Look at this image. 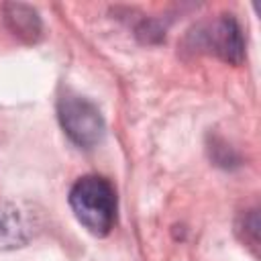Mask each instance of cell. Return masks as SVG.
Returning <instances> with one entry per match:
<instances>
[{
  "instance_id": "obj_1",
  "label": "cell",
  "mask_w": 261,
  "mask_h": 261,
  "mask_svg": "<svg viewBox=\"0 0 261 261\" xmlns=\"http://www.w3.org/2000/svg\"><path fill=\"white\" fill-rule=\"evenodd\" d=\"M69 206L77 222L94 237H106L116 222V190L102 175H82L69 190Z\"/></svg>"
},
{
  "instance_id": "obj_2",
  "label": "cell",
  "mask_w": 261,
  "mask_h": 261,
  "mask_svg": "<svg viewBox=\"0 0 261 261\" xmlns=\"http://www.w3.org/2000/svg\"><path fill=\"white\" fill-rule=\"evenodd\" d=\"M186 43L192 51H204L210 55H216L218 59L241 65L245 59V39L241 24L232 14H220L212 20L196 24L188 37Z\"/></svg>"
},
{
  "instance_id": "obj_3",
  "label": "cell",
  "mask_w": 261,
  "mask_h": 261,
  "mask_svg": "<svg viewBox=\"0 0 261 261\" xmlns=\"http://www.w3.org/2000/svg\"><path fill=\"white\" fill-rule=\"evenodd\" d=\"M57 116L61 122L63 133L77 145L84 149H92L96 147L106 130L104 118L98 110V106L75 94V92H63L57 100Z\"/></svg>"
},
{
  "instance_id": "obj_4",
  "label": "cell",
  "mask_w": 261,
  "mask_h": 261,
  "mask_svg": "<svg viewBox=\"0 0 261 261\" xmlns=\"http://www.w3.org/2000/svg\"><path fill=\"white\" fill-rule=\"evenodd\" d=\"M37 230V214L16 202L0 206V249L24 247Z\"/></svg>"
},
{
  "instance_id": "obj_5",
  "label": "cell",
  "mask_w": 261,
  "mask_h": 261,
  "mask_svg": "<svg viewBox=\"0 0 261 261\" xmlns=\"http://www.w3.org/2000/svg\"><path fill=\"white\" fill-rule=\"evenodd\" d=\"M2 18L8 31L24 43H35L43 35V22L35 8L18 2L2 4Z\"/></svg>"
},
{
  "instance_id": "obj_6",
  "label": "cell",
  "mask_w": 261,
  "mask_h": 261,
  "mask_svg": "<svg viewBox=\"0 0 261 261\" xmlns=\"http://www.w3.org/2000/svg\"><path fill=\"white\" fill-rule=\"evenodd\" d=\"M237 234L241 237V241L247 247L257 251V247H259V216H257V210H247L239 216Z\"/></svg>"
}]
</instances>
